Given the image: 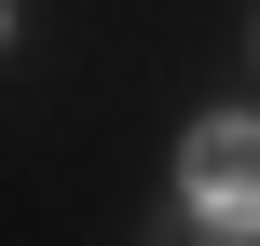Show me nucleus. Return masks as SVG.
<instances>
[{"label": "nucleus", "instance_id": "obj_1", "mask_svg": "<svg viewBox=\"0 0 260 246\" xmlns=\"http://www.w3.org/2000/svg\"><path fill=\"white\" fill-rule=\"evenodd\" d=\"M178 205L206 219V233H260V123H192V151H178Z\"/></svg>", "mask_w": 260, "mask_h": 246}, {"label": "nucleus", "instance_id": "obj_2", "mask_svg": "<svg viewBox=\"0 0 260 246\" xmlns=\"http://www.w3.org/2000/svg\"><path fill=\"white\" fill-rule=\"evenodd\" d=\"M219 246H233V233H219Z\"/></svg>", "mask_w": 260, "mask_h": 246}]
</instances>
